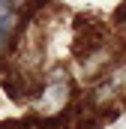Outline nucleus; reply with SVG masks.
Listing matches in <instances>:
<instances>
[{"mask_svg":"<svg viewBox=\"0 0 126 129\" xmlns=\"http://www.w3.org/2000/svg\"><path fill=\"white\" fill-rule=\"evenodd\" d=\"M30 9L27 6H18V3H9V0H0V60L12 51V45L18 42L21 27H24V15Z\"/></svg>","mask_w":126,"mask_h":129,"instance_id":"nucleus-1","label":"nucleus"},{"mask_svg":"<svg viewBox=\"0 0 126 129\" xmlns=\"http://www.w3.org/2000/svg\"><path fill=\"white\" fill-rule=\"evenodd\" d=\"M66 102H69V78H66L63 69H54V72L42 81V90H39L36 108L45 111V114H54V111H63Z\"/></svg>","mask_w":126,"mask_h":129,"instance_id":"nucleus-2","label":"nucleus"}]
</instances>
